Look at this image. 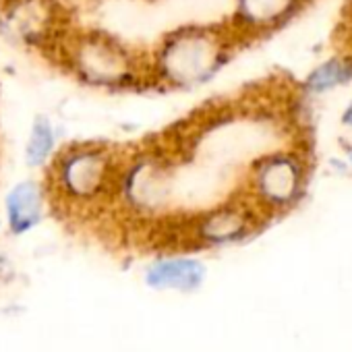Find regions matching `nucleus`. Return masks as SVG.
<instances>
[{
	"label": "nucleus",
	"instance_id": "obj_1",
	"mask_svg": "<svg viewBox=\"0 0 352 352\" xmlns=\"http://www.w3.org/2000/svg\"><path fill=\"white\" fill-rule=\"evenodd\" d=\"M224 50L222 36L208 32L176 36L162 52V71L174 83H195L216 69Z\"/></svg>",
	"mask_w": 352,
	"mask_h": 352
},
{
	"label": "nucleus",
	"instance_id": "obj_6",
	"mask_svg": "<svg viewBox=\"0 0 352 352\" xmlns=\"http://www.w3.org/2000/svg\"><path fill=\"white\" fill-rule=\"evenodd\" d=\"M333 44L344 65L352 67V0H346V5L340 13V23L333 34Z\"/></svg>",
	"mask_w": 352,
	"mask_h": 352
},
{
	"label": "nucleus",
	"instance_id": "obj_3",
	"mask_svg": "<svg viewBox=\"0 0 352 352\" xmlns=\"http://www.w3.org/2000/svg\"><path fill=\"white\" fill-rule=\"evenodd\" d=\"M204 280V265L193 259H170L155 263L147 274V284L153 288L193 290Z\"/></svg>",
	"mask_w": 352,
	"mask_h": 352
},
{
	"label": "nucleus",
	"instance_id": "obj_2",
	"mask_svg": "<svg viewBox=\"0 0 352 352\" xmlns=\"http://www.w3.org/2000/svg\"><path fill=\"white\" fill-rule=\"evenodd\" d=\"M58 172L67 193L83 197L102 189L108 172V160L102 151H71Z\"/></svg>",
	"mask_w": 352,
	"mask_h": 352
},
{
	"label": "nucleus",
	"instance_id": "obj_4",
	"mask_svg": "<svg viewBox=\"0 0 352 352\" xmlns=\"http://www.w3.org/2000/svg\"><path fill=\"white\" fill-rule=\"evenodd\" d=\"M9 210V222L13 232H25L30 230L42 214V199L40 191L32 183H23L13 189V193L7 199Z\"/></svg>",
	"mask_w": 352,
	"mask_h": 352
},
{
	"label": "nucleus",
	"instance_id": "obj_5",
	"mask_svg": "<svg viewBox=\"0 0 352 352\" xmlns=\"http://www.w3.org/2000/svg\"><path fill=\"white\" fill-rule=\"evenodd\" d=\"M52 145H54V133H52L50 124L44 118H40L34 124V133H32V139L28 145V162L32 166L42 164L50 155Z\"/></svg>",
	"mask_w": 352,
	"mask_h": 352
}]
</instances>
